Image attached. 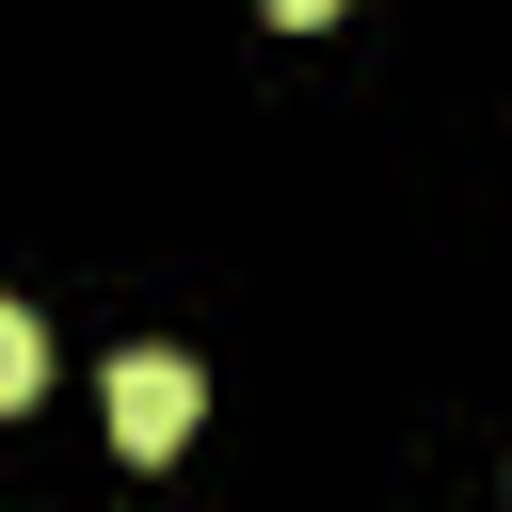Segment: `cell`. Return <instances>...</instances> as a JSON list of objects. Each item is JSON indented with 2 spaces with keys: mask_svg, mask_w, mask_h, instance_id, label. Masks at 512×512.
Here are the masks:
<instances>
[{
  "mask_svg": "<svg viewBox=\"0 0 512 512\" xmlns=\"http://www.w3.org/2000/svg\"><path fill=\"white\" fill-rule=\"evenodd\" d=\"M256 16H272V32H320V16H336V0H256Z\"/></svg>",
  "mask_w": 512,
  "mask_h": 512,
  "instance_id": "cell-3",
  "label": "cell"
},
{
  "mask_svg": "<svg viewBox=\"0 0 512 512\" xmlns=\"http://www.w3.org/2000/svg\"><path fill=\"white\" fill-rule=\"evenodd\" d=\"M192 416H208V368H192V352H112V448H128V464L192 448Z\"/></svg>",
  "mask_w": 512,
  "mask_h": 512,
  "instance_id": "cell-1",
  "label": "cell"
},
{
  "mask_svg": "<svg viewBox=\"0 0 512 512\" xmlns=\"http://www.w3.org/2000/svg\"><path fill=\"white\" fill-rule=\"evenodd\" d=\"M32 384H48V336H32V304H0V416H16Z\"/></svg>",
  "mask_w": 512,
  "mask_h": 512,
  "instance_id": "cell-2",
  "label": "cell"
}]
</instances>
